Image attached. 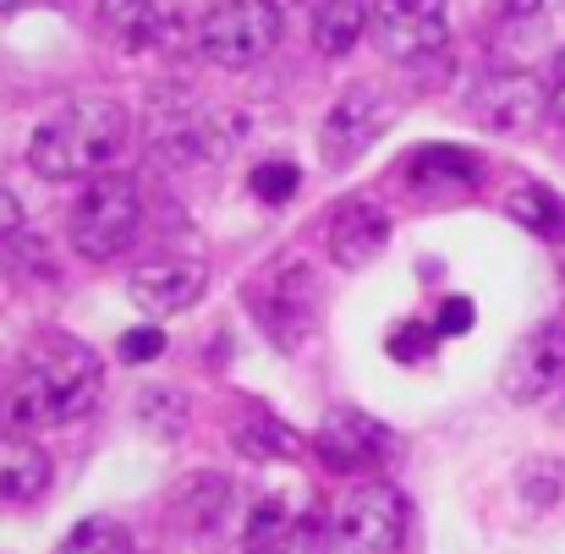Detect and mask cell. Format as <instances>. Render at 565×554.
Masks as SVG:
<instances>
[{
    "mask_svg": "<svg viewBox=\"0 0 565 554\" xmlns=\"http://www.w3.org/2000/svg\"><path fill=\"white\" fill-rule=\"evenodd\" d=\"M50 489V456L22 439V434H0V500H39Z\"/></svg>",
    "mask_w": 565,
    "mask_h": 554,
    "instance_id": "9a60e30c",
    "label": "cell"
},
{
    "mask_svg": "<svg viewBox=\"0 0 565 554\" xmlns=\"http://www.w3.org/2000/svg\"><path fill=\"white\" fill-rule=\"evenodd\" d=\"M369 6H374L369 33L390 61H423L445 50V33H450L445 0H369Z\"/></svg>",
    "mask_w": 565,
    "mask_h": 554,
    "instance_id": "8992f818",
    "label": "cell"
},
{
    "mask_svg": "<svg viewBox=\"0 0 565 554\" xmlns=\"http://www.w3.org/2000/svg\"><path fill=\"white\" fill-rule=\"evenodd\" d=\"M236 445L247 450V456H275V461H291V456H302V439L286 428V423H275V417H247L242 423V434H236Z\"/></svg>",
    "mask_w": 565,
    "mask_h": 554,
    "instance_id": "44dd1931",
    "label": "cell"
},
{
    "mask_svg": "<svg viewBox=\"0 0 565 554\" xmlns=\"http://www.w3.org/2000/svg\"><path fill=\"white\" fill-rule=\"evenodd\" d=\"M544 94H550V110L565 121V50L555 55V66H550V83H544Z\"/></svg>",
    "mask_w": 565,
    "mask_h": 554,
    "instance_id": "4dcf8cb0",
    "label": "cell"
},
{
    "mask_svg": "<svg viewBox=\"0 0 565 554\" xmlns=\"http://www.w3.org/2000/svg\"><path fill=\"white\" fill-rule=\"evenodd\" d=\"M313 280H308V269L302 264H280L275 275H269V297H264V308H258V324H264V335H275V347H286V352H297L302 341H308V330H313Z\"/></svg>",
    "mask_w": 565,
    "mask_h": 554,
    "instance_id": "8fae6325",
    "label": "cell"
},
{
    "mask_svg": "<svg viewBox=\"0 0 565 554\" xmlns=\"http://www.w3.org/2000/svg\"><path fill=\"white\" fill-rule=\"evenodd\" d=\"M390 247V209L374 198H347L330 214V258L341 269H363Z\"/></svg>",
    "mask_w": 565,
    "mask_h": 554,
    "instance_id": "7c38bea8",
    "label": "cell"
},
{
    "mask_svg": "<svg viewBox=\"0 0 565 554\" xmlns=\"http://www.w3.org/2000/svg\"><path fill=\"white\" fill-rule=\"evenodd\" d=\"M225 511H231V478H220V472H192L188 483H182V494H177V522L188 533L220 528Z\"/></svg>",
    "mask_w": 565,
    "mask_h": 554,
    "instance_id": "e0dca14e",
    "label": "cell"
},
{
    "mask_svg": "<svg viewBox=\"0 0 565 554\" xmlns=\"http://www.w3.org/2000/svg\"><path fill=\"white\" fill-rule=\"evenodd\" d=\"M286 539H291V511H286V500H258L253 516H247L242 554H286Z\"/></svg>",
    "mask_w": 565,
    "mask_h": 554,
    "instance_id": "ffe728a7",
    "label": "cell"
},
{
    "mask_svg": "<svg viewBox=\"0 0 565 554\" xmlns=\"http://www.w3.org/2000/svg\"><path fill=\"white\" fill-rule=\"evenodd\" d=\"M280 44V6L275 0H220L198 22V50L209 66L247 72Z\"/></svg>",
    "mask_w": 565,
    "mask_h": 554,
    "instance_id": "277c9868",
    "label": "cell"
},
{
    "mask_svg": "<svg viewBox=\"0 0 565 554\" xmlns=\"http://www.w3.org/2000/svg\"><path fill=\"white\" fill-rule=\"evenodd\" d=\"M160 352H166V335H160L154 324H143V330H127V335H121V358H127V363H154Z\"/></svg>",
    "mask_w": 565,
    "mask_h": 554,
    "instance_id": "484cf974",
    "label": "cell"
},
{
    "mask_svg": "<svg viewBox=\"0 0 565 554\" xmlns=\"http://www.w3.org/2000/svg\"><path fill=\"white\" fill-rule=\"evenodd\" d=\"M565 384V324H539L533 335H522L505 358V373H500V390L522 406L555 395Z\"/></svg>",
    "mask_w": 565,
    "mask_h": 554,
    "instance_id": "30bf717a",
    "label": "cell"
},
{
    "mask_svg": "<svg viewBox=\"0 0 565 554\" xmlns=\"http://www.w3.org/2000/svg\"><path fill=\"white\" fill-rule=\"evenodd\" d=\"M127 110L110 99H72L61 105L50 121L33 127L28 138V166L44 182H77V177H99L121 149H127Z\"/></svg>",
    "mask_w": 565,
    "mask_h": 554,
    "instance_id": "7a4b0ae2",
    "label": "cell"
},
{
    "mask_svg": "<svg viewBox=\"0 0 565 554\" xmlns=\"http://www.w3.org/2000/svg\"><path fill=\"white\" fill-rule=\"evenodd\" d=\"M127 291H132V302L143 308V313H182L192 308L203 291H209V269L198 264V258H171V264H149V269H138L132 280H127Z\"/></svg>",
    "mask_w": 565,
    "mask_h": 554,
    "instance_id": "4fadbf2b",
    "label": "cell"
},
{
    "mask_svg": "<svg viewBox=\"0 0 565 554\" xmlns=\"http://www.w3.org/2000/svg\"><path fill=\"white\" fill-rule=\"evenodd\" d=\"M544 110H550V94L522 66H500L472 88V121L483 132H527V127H539Z\"/></svg>",
    "mask_w": 565,
    "mask_h": 554,
    "instance_id": "52a82bcc",
    "label": "cell"
},
{
    "mask_svg": "<svg viewBox=\"0 0 565 554\" xmlns=\"http://www.w3.org/2000/svg\"><path fill=\"white\" fill-rule=\"evenodd\" d=\"M99 395V358L94 347H83L77 335H39L22 352V369L6 384L0 412L11 428H50V423H72L94 406Z\"/></svg>",
    "mask_w": 565,
    "mask_h": 554,
    "instance_id": "6da1fadb",
    "label": "cell"
},
{
    "mask_svg": "<svg viewBox=\"0 0 565 554\" xmlns=\"http://www.w3.org/2000/svg\"><path fill=\"white\" fill-rule=\"evenodd\" d=\"M11 236H22V203H17V192L0 187V242H11Z\"/></svg>",
    "mask_w": 565,
    "mask_h": 554,
    "instance_id": "f546056e",
    "label": "cell"
},
{
    "mask_svg": "<svg viewBox=\"0 0 565 554\" xmlns=\"http://www.w3.org/2000/svg\"><path fill=\"white\" fill-rule=\"evenodd\" d=\"M384 121H390V105H384V94H379V88H369V83L347 88V94L330 105L324 132H319V155H324V166L347 171V166L374 143L379 132H384Z\"/></svg>",
    "mask_w": 565,
    "mask_h": 554,
    "instance_id": "ba28073f",
    "label": "cell"
},
{
    "mask_svg": "<svg viewBox=\"0 0 565 554\" xmlns=\"http://www.w3.org/2000/svg\"><path fill=\"white\" fill-rule=\"evenodd\" d=\"M297 187H302V171L291 160H275V166H258L253 171V192L264 203H286V198H297Z\"/></svg>",
    "mask_w": 565,
    "mask_h": 554,
    "instance_id": "cb8c5ba5",
    "label": "cell"
},
{
    "mask_svg": "<svg viewBox=\"0 0 565 554\" xmlns=\"http://www.w3.org/2000/svg\"><path fill=\"white\" fill-rule=\"evenodd\" d=\"M335 550L341 554H401L406 544V505L390 483H358L347 489L335 522Z\"/></svg>",
    "mask_w": 565,
    "mask_h": 554,
    "instance_id": "5b68a950",
    "label": "cell"
},
{
    "mask_svg": "<svg viewBox=\"0 0 565 554\" xmlns=\"http://www.w3.org/2000/svg\"><path fill=\"white\" fill-rule=\"evenodd\" d=\"M313 450H319V461L330 472L358 478V472H374V467H384L395 456V434L369 412H330V423L319 428Z\"/></svg>",
    "mask_w": 565,
    "mask_h": 554,
    "instance_id": "9c48e42d",
    "label": "cell"
},
{
    "mask_svg": "<svg viewBox=\"0 0 565 554\" xmlns=\"http://www.w3.org/2000/svg\"><path fill=\"white\" fill-rule=\"evenodd\" d=\"M99 28L121 44V50H160L171 44L177 22L154 6V0H99Z\"/></svg>",
    "mask_w": 565,
    "mask_h": 554,
    "instance_id": "5bb4252c",
    "label": "cell"
},
{
    "mask_svg": "<svg viewBox=\"0 0 565 554\" xmlns=\"http://www.w3.org/2000/svg\"><path fill=\"white\" fill-rule=\"evenodd\" d=\"M505 214L516 225H527L533 236L544 242H565V198H555L544 182H522L511 198H505Z\"/></svg>",
    "mask_w": 565,
    "mask_h": 554,
    "instance_id": "d6986e66",
    "label": "cell"
},
{
    "mask_svg": "<svg viewBox=\"0 0 565 554\" xmlns=\"http://www.w3.org/2000/svg\"><path fill=\"white\" fill-rule=\"evenodd\" d=\"M434 335H439V330H428V324H401V330L390 335V352H395L401 363H417V358L434 352Z\"/></svg>",
    "mask_w": 565,
    "mask_h": 554,
    "instance_id": "d4e9b609",
    "label": "cell"
},
{
    "mask_svg": "<svg viewBox=\"0 0 565 554\" xmlns=\"http://www.w3.org/2000/svg\"><path fill=\"white\" fill-rule=\"evenodd\" d=\"M138 231H143V192L132 177H116V171H99L83 187L66 220L72 253L88 264H116L138 242Z\"/></svg>",
    "mask_w": 565,
    "mask_h": 554,
    "instance_id": "3957f363",
    "label": "cell"
},
{
    "mask_svg": "<svg viewBox=\"0 0 565 554\" xmlns=\"http://www.w3.org/2000/svg\"><path fill=\"white\" fill-rule=\"evenodd\" d=\"M434 330H439V335H467V330H472V302H467V297H445Z\"/></svg>",
    "mask_w": 565,
    "mask_h": 554,
    "instance_id": "83f0119b",
    "label": "cell"
},
{
    "mask_svg": "<svg viewBox=\"0 0 565 554\" xmlns=\"http://www.w3.org/2000/svg\"><path fill=\"white\" fill-rule=\"evenodd\" d=\"M17 6H22V0H0V11H17Z\"/></svg>",
    "mask_w": 565,
    "mask_h": 554,
    "instance_id": "1f68e13d",
    "label": "cell"
},
{
    "mask_svg": "<svg viewBox=\"0 0 565 554\" xmlns=\"http://www.w3.org/2000/svg\"><path fill=\"white\" fill-rule=\"evenodd\" d=\"M539 11H544V0H494V22L505 28V22H539Z\"/></svg>",
    "mask_w": 565,
    "mask_h": 554,
    "instance_id": "f1b7e54d",
    "label": "cell"
},
{
    "mask_svg": "<svg viewBox=\"0 0 565 554\" xmlns=\"http://www.w3.org/2000/svg\"><path fill=\"white\" fill-rule=\"evenodd\" d=\"M55 554H132V539H127V528H116V522H77Z\"/></svg>",
    "mask_w": 565,
    "mask_h": 554,
    "instance_id": "7402d4cb",
    "label": "cell"
},
{
    "mask_svg": "<svg viewBox=\"0 0 565 554\" xmlns=\"http://www.w3.org/2000/svg\"><path fill=\"white\" fill-rule=\"evenodd\" d=\"M138 417H143L160 439H177V434L188 428V401H182L177 390H149V395L138 401Z\"/></svg>",
    "mask_w": 565,
    "mask_h": 554,
    "instance_id": "603a6c76",
    "label": "cell"
},
{
    "mask_svg": "<svg viewBox=\"0 0 565 554\" xmlns=\"http://www.w3.org/2000/svg\"><path fill=\"white\" fill-rule=\"evenodd\" d=\"M369 22H374V6L369 0H324L313 11V50L330 55V61H341V55L358 50V39L369 33Z\"/></svg>",
    "mask_w": 565,
    "mask_h": 554,
    "instance_id": "2e32d148",
    "label": "cell"
},
{
    "mask_svg": "<svg viewBox=\"0 0 565 554\" xmlns=\"http://www.w3.org/2000/svg\"><path fill=\"white\" fill-rule=\"evenodd\" d=\"M319 533H324V516H319V511H308L302 522H291L286 554H319V550H324V539H319Z\"/></svg>",
    "mask_w": 565,
    "mask_h": 554,
    "instance_id": "4316f807",
    "label": "cell"
},
{
    "mask_svg": "<svg viewBox=\"0 0 565 554\" xmlns=\"http://www.w3.org/2000/svg\"><path fill=\"white\" fill-rule=\"evenodd\" d=\"M406 182L412 192H445V187H472L478 182V160L467 149H417L406 160Z\"/></svg>",
    "mask_w": 565,
    "mask_h": 554,
    "instance_id": "ac0fdd59",
    "label": "cell"
}]
</instances>
